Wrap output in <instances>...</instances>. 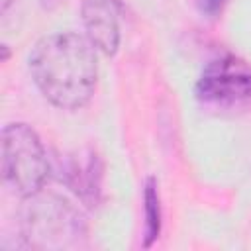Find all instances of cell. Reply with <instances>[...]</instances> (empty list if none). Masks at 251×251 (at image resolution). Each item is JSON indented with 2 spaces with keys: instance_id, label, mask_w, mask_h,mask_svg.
I'll use <instances>...</instances> for the list:
<instances>
[{
  "instance_id": "cell-1",
  "label": "cell",
  "mask_w": 251,
  "mask_h": 251,
  "mask_svg": "<svg viewBox=\"0 0 251 251\" xmlns=\"http://www.w3.org/2000/svg\"><path fill=\"white\" fill-rule=\"evenodd\" d=\"M94 45L78 33L41 37L29 55V73L39 92L57 108H82L96 90L98 63Z\"/></svg>"
},
{
  "instance_id": "cell-2",
  "label": "cell",
  "mask_w": 251,
  "mask_h": 251,
  "mask_svg": "<svg viewBox=\"0 0 251 251\" xmlns=\"http://www.w3.org/2000/svg\"><path fill=\"white\" fill-rule=\"evenodd\" d=\"M20 226L25 243L33 249L76 247L86 235V224L80 210L67 198L41 190L24 198Z\"/></svg>"
},
{
  "instance_id": "cell-3",
  "label": "cell",
  "mask_w": 251,
  "mask_h": 251,
  "mask_svg": "<svg viewBox=\"0 0 251 251\" xmlns=\"http://www.w3.org/2000/svg\"><path fill=\"white\" fill-rule=\"evenodd\" d=\"M49 163L41 139L27 124H8L2 129V176L20 196L39 192L47 180Z\"/></svg>"
},
{
  "instance_id": "cell-4",
  "label": "cell",
  "mask_w": 251,
  "mask_h": 251,
  "mask_svg": "<svg viewBox=\"0 0 251 251\" xmlns=\"http://www.w3.org/2000/svg\"><path fill=\"white\" fill-rule=\"evenodd\" d=\"M196 98L214 110H239L251 102V65L235 55L210 61L198 82Z\"/></svg>"
},
{
  "instance_id": "cell-5",
  "label": "cell",
  "mask_w": 251,
  "mask_h": 251,
  "mask_svg": "<svg viewBox=\"0 0 251 251\" xmlns=\"http://www.w3.org/2000/svg\"><path fill=\"white\" fill-rule=\"evenodd\" d=\"M80 14L88 41L104 55H116L120 45V24L114 4L110 0H84Z\"/></svg>"
},
{
  "instance_id": "cell-6",
  "label": "cell",
  "mask_w": 251,
  "mask_h": 251,
  "mask_svg": "<svg viewBox=\"0 0 251 251\" xmlns=\"http://www.w3.org/2000/svg\"><path fill=\"white\" fill-rule=\"evenodd\" d=\"M143 208H145V229H143V247H151L161 233V200L157 190V180L149 176L143 190Z\"/></svg>"
},
{
  "instance_id": "cell-7",
  "label": "cell",
  "mask_w": 251,
  "mask_h": 251,
  "mask_svg": "<svg viewBox=\"0 0 251 251\" xmlns=\"http://www.w3.org/2000/svg\"><path fill=\"white\" fill-rule=\"evenodd\" d=\"M224 2H226V0H204V2H202V10L208 12V14H216V12L222 8Z\"/></svg>"
},
{
  "instance_id": "cell-8",
  "label": "cell",
  "mask_w": 251,
  "mask_h": 251,
  "mask_svg": "<svg viewBox=\"0 0 251 251\" xmlns=\"http://www.w3.org/2000/svg\"><path fill=\"white\" fill-rule=\"evenodd\" d=\"M12 2H14V0H0V10L6 12V10L12 6Z\"/></svg>"
},
{
  "instance_id": "cell-9",
  "label": "cell",
  "mask_w": 251,
  "mask_h": 251,
  "mask_svg": "<svg viewBox=\"0 0 251 251\" xmlns=\"http://www.w3.org/2000/svg\"><path fill=\"white\" fill-rule=\"evenodd\" d=\"M43 4H45L47 8H51L53 4H59V0H43Z\"/></svg>"
}]
</instances>
